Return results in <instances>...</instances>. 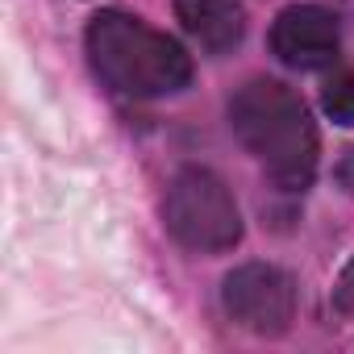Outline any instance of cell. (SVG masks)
I'll use <instances>...</instances> for the list:
<instances>
[{
	"instance_id": "obj_6",
	"label": "cell",
	"mask_w": 354,
	"mask_h": 354,
	"mask_svg": "<svg viewBox=\"0 0 354 354\" xmlns=\"http://www.w3.org/2000/svg\"><path fill=\"white\" fill-rule=\"evenodd\" d=\"M175 17L209 55H225L246 38V13L238 0H175Z\"/></svg>"
},
{
	"instance_id": "obj_7",
	"label": "cell",
	"mask_w": 354,
	"mask_h": 354,
	"mask_svg": "<svg viewBox=\"0 0 354 354\" xmlns=\"http://www.w3.org/2000/svg\"><path fill=\"white\" fill-rule=\"evenodd\" d=\"M321 104L337 125H354V75H333L321 92Z\"/></svg>"
},
{
	"instance_id": "obj_2",
	"label": "cell",
	"mask_w": 354,
	"mask_h": 354,
	"mask_svg": "<svg viewBox=\"0 0 354 354\" xmlns=\"http://www.w3.org/2000/svg\"><path fill=\"white\" fill-rule=\"evenodd\" d=\"M88 59L109 88H117L121 96H138V100L171 96L188 88L192 80V59L184 55V46L129 13L92 17Z\"/></svg>"
},
{
	"instance_id": "obj_8",
	"label": "cell",
	"mask_w": 354,
	"mask_h": 354,
	"mask_svg": "<svg viewBox=\"0 0 354 354\" xmlns=\"http://www.w3.org/2000/svg\"><path fill=\"white\" fill-rule=\"evenodd\" d=\"M333 300H337L342 313H354V263L342 271V279H337V288H333Z\"/></svg>"
},
{
	"instance_id": "obj_3",
	"label": "cell",
	"mask_w": 354,
	"mask_h": 354,
	"mask_svg": "<svg viewBox=\"0 0 354 354\" xmlns=\"http://www.w3.org/2000/svg\"><path fill=\"white\" fill-rule=\"evenodd\" d=\"M162 217L175 242L196 254H221L242 238V217L230 188L205 167H184L167 184Z\"/></svg>"
},
{
	"instance_id": "obj_1",
	"label": "cell",
	"mask_w": 354,
	"mask_h": 354,
	"mask_svg": "<svg viewBox=\"0 0 354 354\" xmlns=\"http://www.w3.org/2000/svg\"><path fill=\"white\" fill-rule=\"evenodd\" d=\"M230 121L279 188L300 192L313 184L317 125L292 88H283L279 80H250L230 100Z\"/></svg>"
},
{
	"instance_id": "obj_4",
	"label": "cell",
	"mask_w": 354,
	"mask_h": 354,
	"mask_svg": "<svg viewBox=\"0 0 354 354\" xmlns=\"http://www.w3.org/2000/svg\"><path fill=\"white\" fill-rule=\"evenodd\" d=\"M221 300H225V313L259 337L288 333L296 317V283L283 267H271V263H246L234 275H225Z\"/></svg>"
},
{
	"instance_id": "obj_5",
	"label": "cell",
	"mask_w": 354,
	"mask_h": 354,
	"mask_svg": "<svg viewBox=\"0 0 354 354\" xmlns=\"http://www.w3.org/2000/svg\"><path fill=\"white\" fill-rule=\"evenodd\" d=\"M337 42H342L337 17L317 5H292L271 26V50L279 55V63L300 67V71L329 67L337 59Z\"/></svg>"
}]
</instances>
